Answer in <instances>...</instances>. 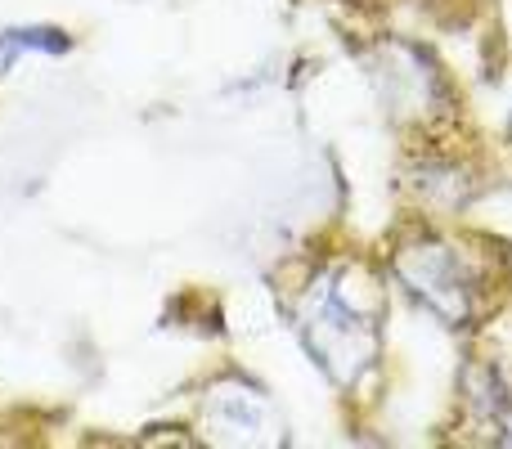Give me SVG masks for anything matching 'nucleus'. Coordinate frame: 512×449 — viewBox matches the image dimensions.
Returning a JSON list of instances; mask_svg holds the SVG:
<instances>
[{
	"instance_id": "nucleus-1",
	"label": "nucleus",
	"mask_w": 512,
	"mask_h": 449,
	"mask_svg": "<svg viewBox=\"0 0 512 449\" xmlns=\"http://www.w3.org/2000/svg\"><path fill=\"white\" fill-rule=\"evenodd\" d=\"M297 328L310 355L324 364L333 382L351 387L373 360H378V319L373 310L346 288V274H319L306 288L297 310Z\"/></svg>"
},
{
	"instance_id": "nucleus-2",
	"label": "nucleus",
	"mask_w": 512,
	"mask_h": 449,
	"mask_svg": "<svg viewBox=\"0 0 512 449\" xmlns=\"http://www.w3.org/2000/svg\"><path fill=\"white\" fill-rule=\"evenodd\" d=\"M396 270H400V279H405V288L414 292L418 301H427L441 319L468 324V319L477 315L481 279H477V270H472V261L454 243H432V238H427V243L405 247Z\"/></svg>"
},
{
	"instance_id": "nucleus-3",
	"label": "nucleus",
	"mask_w": 512,
	"mask_h": 449,
	"mask_svg": "<svg viewBox=\"0 0 512 449\" xmlns=\"http://www.w3.org/2000/svg\"><path fill=\"white\" fill-rule=\"evenodd\" d=\"M207 427H212L216 441H234V445H265L274 441V414L270 400L256 387L230 382V387H216L207 400Z\"/></svg>"
},
{
	"instance_id": "nucleus-4",
	"label": "nucleus",
	"mask_w": 512,
	"mask_h": 449,
	"mask_svg": "<svg viewBox=\"0 0 512 449\" xmlns=\"http://www.w3.org/2000/svg\"><path fill=\"white\" fill-rule=\"evenodd\" d=\"M63 45L68 41H63L59 32H45V27H36V32H5L0 36V68L27 50H63Z\"/></svg>"
}]
</instances>
